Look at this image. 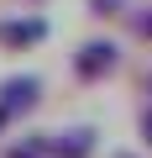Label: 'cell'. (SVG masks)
<instances>
[{
	"instance_id": "8fae6325",
	"label": "cell",
	"mask_w": 152,
	"mask_h": 158,
	"mask_svg": "<svg viewBox=\"0 0 152 158\" xmlns=\"http://www.w3.org/2000/svg\"><path fill=\"white\" fill-rule=\"evenodd\" d=\"M115 158H136V153H115Z\"/></svg>"
},
{
	"instance_id": "30bf717a",
	"label": "cell",
	"mask_w": 152,
	"mask_h": 158,
	"mask_svg": "<svg viewBox=\"0 0 152 158\" xmlns=\"http://www.w3.org/2000/svg\"><path fill=\"white\" fill-rule=\"evenodd\" d=\"M6 127H11V116H6V111H0V132H6Z\"/></svg>"
},
{
	"instance_id": "3957f363",
	"label": "cell",
	"mask_w": 152,
	"mask_h": 158,
	"mask_svg": "<svg viewBox=\"0 0 152 158\" xmlns=\"http://www.w3.org/2000/svg\"><path fill=\"white\" fill-rule=\"evenodd\" d=\"M95 127H68V132H42V153L47 158H89L95 153Z\"/></svg>"
},
{
	"instance_id": "52a82bcc",
	"label": "cell",
	"mask_w": 152,
	"mask_h": 158,
	"mask_svg": "<svg viewBox=\"0 0 152 158\" xmlns=\"http://www.w3.org/2000/svg\"><path fill=\"white\" fill-rule=\"evenodd\" d=\"M131 32H136V37H147V42H152V11H142V16H131Z\"/></svg>"
},
{
	"instance_id": "7a4b0ae2",
	"label": "cell",
	"mask_w": 152,
	"mask_h": 158,
	"mask_svg": "<svg viewBox=\"0 0 152 158\" xmlns=\"http://www.w3.org/2000/svg\"><path fill=\"white\" fill-rule=\"evenodd\" d=\"M42 106V79L37 74H11V79H0V111H6L11 121L16 116H32Z\"/></svg>"
},
{
	"instance_id": "277c9868",
	"label": "cell",
	"mask_w": 152,
	"mask_h": 158,
	"mask_svg": "<svg viewBox=\"0 0 152 158\" xmlns=\"http://www.w3.org/2000/svg\"><path fill=\"white\" fill-rule=\"evenodd\" d=\"M42 37H47V21H42V16H16V21H0V48H6V53L37 48Z\"/></svg>"
},
{
	"instance_id": "6da1fadb",
	"label": "cell",
	"mask_w": 152,
	"mask_h": 158,
	"mask_svg": "<svg viewBox=\"0 0 152 158\" xmlns=\"http://www.w3.org/2000/svg\"><path fill=\"white\" fill-rule=\"evenodd\" d=\"M121 69V48L110 37H89L79 53H73V79H84V85H100Z\"/></svg>"
},
{
	"instance_id": "8992f818",
	"label": "cell",
	"mask_w": 152,
	"mask_h": 158,
	"mask_svg": "<svg viewBox=\"0 0 152 158\" xmlns=\"http://www.w3.org/2000/svg\"><path fill=\"white\" fill-rule=\"evenodd\" d=\"M126 0H89V16H121Z\"/></svg>"
},
{
	"instance_id": "ba28073f",
	"label": "cell",
	"mask_w": 152,
	"mask_h": 158,
	"mask_svg": "<svg viewBox=\"0 0 152 158\" xmlns=\"http://www.w3.org/2000/svg\"><path fill=\"white\" fill-rule=\"evenodd\" d=\"M142 137H147V142H152V100H147V106H142Z\"/></svg>"
},
{
	"instance_id": "9c48e42d",
	"label": "cell",
	"mask_w": 152,
	"mask_h": 158,
	"mask_svg": "<svg viewBox=\"0 0 152 158\" xmlns=\"http://www.w3.org/2000/svg\"><path fill=\"white\" fill-rule=\"evenodd\" d=\"M142 90H147V95H152V69H147V79H142Z\"/></svg>"
},
{
	"instance_id": "5b68a950",
	"label": "cell",
	"mask_w": 152,
	"mask_h": 158,
	"mask_svg": "<svg viewBox=\"0 0 152 158\" xmlns=\"http://www.w3.org/2000/svg\"><path fill=\"white\" fill-rule=\"evenodd\" d=\"M6 158H47V153H42V137H26V142H11Z\"/></svg>"
}]
</instances>
